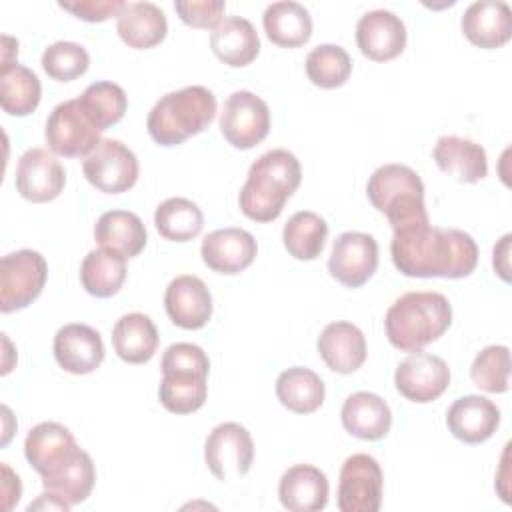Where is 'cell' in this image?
<instances>
[{
  "label": "cell",
  "mask_w": 512,
  "mask_h": 512,
  "mask_svg": "<svg viewBox=\"0 0 512 512\" xmlns=\"http://www.w3.org/2000/svg\"><path fill=\"white\" fill-rule=\"evenodd\" d=\"M390 254L394 266L412 278H464L478 264V246L468 232L430 222L394 230Z\"/></svg>",
  "instance_id": "cell-1"
},
{
  "label": "cell",
  "mask_w": 512,
  "mask_h": 512,
  "mask_svg": "<svg viewBox=\"0 0 512 512\" xmlns=\"http://www.w3.org/2000/svg\"><path fill=\"white\" fill-rule=\"evenodd\" d=\"M302 180L298 158L284 148L264 152L248 170L240 190L238 204L246 218L254 222L276 220L286 200L296 192Z\"/></svg>",
  "instance_id": "cell-2"
},
{
  "label": "cell",
  "mask_w": 512,
  "mask_h": 512,
  "mask_svg": "<svg viewBox=\"0 0 512 512\" xmlns=\"http://www.w3.org/2000/svg\"><path fill=\"white\" fill-rule=\"evenodd\" d=\"M452 324L450 300L432 290L406 292L392 302L384 316L390 344L402 352H420L438 340Z\"/></svg>",
  "instance_id": "cell-3"
},
{
  "label": "cell",
  "mask_w": 512,
  "mask_h": 512,
  "mask_svg": "<svg viewBox=\"0 0 512 512\" xmlns=\"http://www.w3.org/2000/svg\"><path fill=\"white\" fill-rule=\"evenodd\" d=\"M216 116V96L206 86L194 84L164 94L150 110L146 128L160 146H176L200 134Z\"/></svg>",
  "instance_id": "cell-4"
},
{
  "label": "cell",
  "mask_w": 512,
  "mask_h": 512,
  "mask_svg": "<svg viewBox=\"0 0 512 512\" xmlns=\"http://www.w3.org/2000/svg\"><path fill=\"white\" fill-rule=\"evenodd\" d=\"M162 382L158 396L172 414H192L204 406L208 394L210 360L192 342H174L162 354Z\"/></svg>",
  "instance_id": "cell-5"
},
{
  "label": "cell",
  "mask_w": 512,
  "mask_h": 512,
  "mask_svg": "<svg viewBox=\"0 0 512 512\" xmlns=\"http://www.w3.org/2000/svg\"><path fill=\"white\" fill-rule=\"evenodd\" d=\"M366 194L372 206L384 214L392 230L430 222L424 206L422 178L404 164L378 166L366 184Z\"/></svg>",
  "instance_id": "cell-6"
},
{
  "label": "cell",
  "mask_w": 512,
  "mask_h": 512,
  "mask_svg": "<svg viewBox=\"0 0 512 512\" xmlns=\"http://www.w3.org/2000/svg\"><path fill=\"white\" fill-rule=\"evenodd\" d=\"M100 134L102 130L82 108L78 98L56 104L48 114L44 128L48 148L66 158L88 156L102 140Z\"/></svg>",
  "instance_id": "cell-7"
},
{
  "label": "cell",
  "mask_w": 512,
  "mask_h": 512,
  "mask_svg": "<svg viewBox=\"0 0 512 512\" xmlns=\"http://www.w3.org/2000/svg\"><path fill=\"white\" fill-rule=\"evenodd\" d=\"M48 264L36 250L22 248L0 260V310H22L36 300L46 284Z\"/></svg>",
  "instance_id": "cell-8"
},
{
  "label": "cell",
  "mask_w": 512,
  "mask_h": 512,
  "mask_svg": "<svg viewBox=\"0 0 512 512\" xmlns=\"http://www.w3.org/2000/svg\"><path fill=\"white\" fill-rule=\"evenodd\" d=\"M82 172L100 192L120 194L136 184L140 166L136 154L124 142L102 138L96 148L84 156Z\"/></svg>",
  "instance_id": "cell-9"
},
{
  "label": "cell",
  "mask_w": 512,
  "mask_h": 512,
  "mask_svg": "<svg viewBox=\"0 0 512 512\" xmlns=\"http://www.w3.org/2000/svg\"><path fill=\"white\" fill-rule=\"evenodd\" d=\"M222 136L238 150L260 144L270 132V108L250 90H236L224 100L220 112Z\"/></svg>",
  "instance_id": "cell-10"
},
{
  "label": "cell",
  "mask_w": 512,
  "mask_h": 512,
  "mask_svg": "<svg viewBox=\"0 0 512 512\" xmlns=\"http://www.w3.org/2000/svg\"><path fill=\"white\" fill-rule=\"evenodd\" d=\"M204 460L220 482L242 478L254 462L250 432L238 422H222L212 428L204 444Z\"/></svg>",
  "instance_id": "cell-11"
},
{
  "label": "cell",
  "mask_w": 512,
  "mask_h": 512,
  "mask_svg": "<svg viewBox=\"0 0 512 512\" xmlns=\"http://www.w3.org/2000/svg\"><path fill=\"white\" fill-rule=\"evenodd\" d=\"M384 476L378 460L370 454H352L344 460L338 478L336 504L342 512H378Z\"/></svg>",
  "instance_id": "cell-12"
},
{
  "label": "cell",
  "mask_w": 512,
  "mask_h": 512,
  "mask_svg": "<svg viewBox=\"0 0 512 512\" xmlns=\"http://www.w3.org/2000/svg\"><path fill=\"white\" fill-rule=\"evenodd\" d=\"M394 384L406 400L426 404L446 392L450 386V368L440 356L412 352L396 366Z\"/></svg>",
  "instance_id": "cell-13"
},
{
  "label": "cell",
  "mask_w": 512,
  "mask_h": 512,
  "mask_svg": "<svg viewBox=\"0 0 512 512\" xmlns=\"http://www.w3.org/2000/svg\"><path fill=\"white\" fill-rule=\"evenodd\" d=\"M378 266V242L366 232H342L328 258L332 278L348 288L366 284Z\"/></svg>",
  "instance_id": "cell-14"
},
{
  "label": "cell",
  "mask_w": 512,
  "mask_h": 512,
  "mask_svg": "<svg viewBox=\"0 0 512 512\" xmlns=\"http://www.w3.org/2000/svg\"><path fill=\"white\" fill-rule=\"evenodd\" d=\"M66 172L60 160L44 148L26 150L16 164V190L22 198L42 204L60 196Z\"/></svg>",
  "instance_id": "cell-15"
},
{
  "label": "cell",
  "mask_w": 512,
  "mask_h": 512,
  "mask_svg": "<svg viewBox=\"0 0 512 512\" xmlns=\"http://www.w3.org/2000/svg\"><path fill=\"white\" fill-rule=\"evenodd\" d=\"M356 44L374 62L392 60L406 48V26L390 10H368L356 22Z\"/></svg>",
  "instance_id": "cell-16"
},
{
  "label": "cell",
  "mask_w": 512,
  "mask_h": 512,
  "mask_svg": "<svg viewBox=\"0 0 512 512\" xmlns=\"http://www.w3.org/2000/svg\"><path fill=\"white\" fill-rule=\"evenodd\" d=\"M164 308L176 326L198 330L212 316V294L198 276L180 274L166 286Z\"/></svg>",
  "instance_id": "cell-17"
},
{
  "label": "cell",
  "mask_w": 512,
  "mask_h": 512,
  "mask_svg": "<svg viewBox=\"0 0 512 512\" xmlns=\"http://www.w3.org/2000/svg\"><path fill=\"white\" fill-rule=\"evenodd\" d=\"M258 252L254 236L244 228H218L204 236L202 262L220 274H238L248 268Z\"/></svg>",
  "instance_id": "cell-18"
},
{
  "label": "cell",
  "mask_w": 512,
  "mask_h": 512,
  "mask_svg": "<svg viewBox=\"0 0 512 512\" xmlns=\"http://www.w3.org/2000/svg\"><path fill=\"white\" fill-rule=\"evenodd\" d=\"M54 358L70 374L94 372L104 360L102 336L88 324H64L54 334Z\"/></svg>",
  "instance_id": "cell-19"
},
{
  "label": "cell",
  "mask_w": 512,
  "mask_h": 512,
  "mask_svg": "<svg viewBox=\"0 0 512 512\" xmlns=\"http://www.w3.org/2000/svg\"><path fill=\"white\" fill-rule=\"evenodd\" d=\"M500 424L498 406L480 394H468L452 402L446 412V426L454 438L466 444L486 442Z\"/></svg>",
  "instance_id": "cell-20"
},
{
  "label": "cell",
  "mask_w": 512,
  "mask_h": 512,
  "mask_svg": "<svg viewBox=\"0 0 512 512\" xmlns=\"http://www.w3.org/2000/svg\"><path fill=\"white\" fill-rule=\"evenodd\" d=\"M76 448L72 432L58 422L36 424L24 440V456L42 478L68 462Z\"/></svg>",
  "instance_id": "cell-21"
},
{
  "label": "cell",
  "mask_w": 512,
  "mask_h": 512,
  "mask_svg": "<svg viewBox=\"0 0 512 512\" xmlns=\"http://www.w3.org/2000/svg\"><path fill=\"white\" fill-rule=\"evenodd\" d=\"M316 348L326 366L338 374H352L366 360V338L356 324L346 320L326 324Z\"/></svg>",
  "instance_id": "cell-22"
},
{
  "label": "cell",
  "mask_w": 512,
  "mask_h": 512,
  "mask_svg": "<svg viewBox=\"0 0 512 512\" xmlns=\"http://www.w3.org/2000/svg\"><path fill=\"white\" fill-rule=\"evenodd\" d=\"M464 36L480 48H498L512 36V10L502 0H476L460 20Z\"/></svg>",
  "instance_id": "cell-23"
},
{
  "label": "cell",
  "mask_w": 512,
  "mask_h": 512,
  "mask_svg": "<svg viewBox=\"0 0 512 512\" xmlns=\"http://www.w3.org/2000/svg\"><path fill=\"white\" fill-rule=\"evenodd\" d=\"M326 474L312 464L290 466L278 484V498L290 512H318L328 504Z\"/></svg>",
  "instance_id": "cell-24"
},
{
  "label": "cell",
  "mask_w": 512,
  "mask_h": 512,
  "mask_svg": "<svg viewBox=\"0 0 512 512\" xmlns=\"http://www.w3.org/2000/svg\"><path fill=\"white\" fill-rule=\"evenodd\" d=\"M432 158L444 174L456 178L458 182L474 184L488 174L486 150L470 138L456 134L440 136L434 144Z\"/></svg>",
  "instance_id": "cell-25"
},
{
  "label": "cell",
  "mask_w": 512,
  "mask_h": 512,
  "mask_svg": "<svg viewBox=\"0 0 512 512\" xmlns=\"http://www.w3.org/2000/svg\"><path fill=\"white\" fill-rule=\"evenodd\" d=\"M340 420L348 434L360 440H380L390 432L392 412L382 396L360 390L344 400Z\"/></svg>",
  "instance_id": "cell-26"
},
{
  "label": "cell",
  "mask_w": 512,
  "mask_h": 512,
  "mask_svg": "<svg viewBox=\"0 0 512 512\" xmlns=\"http://www.w3.org/2000/svg\"><path fill=\"white\" fill-rule=\"evenodd\" d=\"M116 30L130 48H152L168 32L166 14L154 2H128L116 16Z\"/></svg>",
  "instance_id": "cell-27"
},
{
  "label": "cell",
  "mask_w": 512,
  "mask_h": 512,
  "mask_svg": "<svg viewBox=\"0 0 512 512\" xmlns=\"http://www.w3.org/2000/svg\"><path fill=\"white\" fill-rule=\"evenodd\" d=\"M210 48L224 64L240 68L260 52V38L254 24L244 16H226L210 34Z\"/></svg>",
  "instance_id": "cell-28"
},
{
  "label": "cell",
  "mask_w": 512,
  "mask_h": 512,
  "mask_svg": "<svg viewBox=\"0 0 512 512\" xmlns=\"http://www.w3.org/2000/svg\"><path fill=\"white\" fill-rule=\"evenodd\" d=\"M94 238L102 248H110L124 258L138 256L146 246V228L138 214L128 210H108L94 226Z\"/></svg>",
  "instance_id": "cell-29"
},
{
  "label": "cell",
  "mask_w": 512,
  "mask_h": 512,
  "mask_svg": "<svg viewBox=\"0 0 512 512\" xmlns=\"http://www.w3.org/2000/svg\"><path fill=\"white\" fill-rule=\"evenodd\" d=\"M112 346L124 362L144 364L158 348L156 324L142 312L124 314L112 328Z\"/></svg>",
  "instance_id": "cell-30"
},
{
  "label": "cell",
  "mask_w": 512,
  "mask_h": 512,
  "mask_svg": "<svg viewBox=\"0 0 512 512\" xmlns=\"http://www.w3.org/2000/svg\"><path fill=\"white\" fill-rule=\"evenodd\" d=\"M262 24L270 42L284 48L302 46L312 36V16L308 8L294 0L268 4L262 14Z\"/></svg>",
  "instance_id": "cell-31"
},
{
  "label": "cell",
  "mask_w": 512,
  "mask_h": 512,
  "mask_svg": "<svg viewBox=\"0 0 512 512\" xmlns=\"http://www.w3.org/2000/svg\"><path fill=\"white\" fill-rule=\"evenodd\" d=\"M96 482V468L90 454L84 448H76L68 462H64L58 470L42 478L44 490L64 498L70 506L84 502Z\"/></svg>",
  "instance_id": "cell-32"
},
{
  "label": "cell",
  "mask_w": 512,
  "mask_h": 512,
  "mask_svg": "<svg viewBox=\"0 0 512 512\" xmlns=\"http://www.w3.org/2000/svg\"><path fill=\"white\" fill-rule=\"evenodd\" d=\"M126 280V258L110 248L90 250L80 264V282L96 298L114 296Z\"/></svg>",
  "instance_id": "cell-33"
},
{
  "label": "cell",
  "mask_w": 512,
  "mask_h": 512,
  "mask_svg": "<svg viewBox=\"0 0 512 512\" xmlns=\"http://www.w3.org/2000/svg\"><path fill=\"white\" fill-rule=\"evenodd\" d=\"M324 382L322 378L304 366H292L278 374L276 396L280 404L296 414L316 412L324 402Z\"/></svg>",
  "instance_id": "cell-34"
},
{
  "label": "cell",
  "mask_w": 512,
  "mask_h": 512,
  "mask_svg": "<svg viewBox=\"0 0 512 512\" xmlns=\"http://www.w3.org/2000/svg\"><path fill=\"white\" fill-rule=\"evenodd\" d=\"M42 98V84L30 68L14 62L0 68V104L10 116H28Z\"/></svg>",
  "instance_id": "cell-35"
},
{
  "label": "cell",
  "mask_w": 512,
  "mask_h": 512,
  "mask_svg": "<svg viewBox=\"0 0 512 512\" xmlns=\"http://www.w3.org/2000/svg\"><path fill=\"white\" fill-rule=\"evenodd\" d=\"M328 236L326 220L310 210H300L288 218L282 230L284 248L296 260H314L320 256Z\"/></svg>",
  "instance_id": "cell-36"
},
{
  "label": "cell",
  "mask_w": 512,
  "mask_h": 512,
  "mask_svg": "<svg viewBox=\"0 0 512 512\" xmlns=\"http://www.w3.org/2000/svg\"><path fill=\"white\" fill-rule=\"evenodd\" d=\"M154 226L166 240L188 242L202 232L204 214L196 202L176 196L158 204Z\"/></svg>",
  "instance_id": "cell-37"
},
{
  "label": "cell",
  "mask_w": 512,
  "mask_h": 512,
  "mask_svg": "<svg viewBox=\"0 0 512 512\" xmlns=\"http://www.w3.org/2000/svg\"><path fill=\"white\" fill-rule=\"evenodd\" d=\"M304 66L310 82L328 90L342 86L352 72L350 54L338 44H318L308 52Z\"/></svg>",
  "instance_id": "cell-38"
},
{
  "label": "cell",
  "mask_w": 512,
  "mask_h": 512,
  "mask_svg": "<svg viewBox=\"0 0 512 512\" xmlns=\"http://www.w3.org/2000/svg\"><path fill=\"white\" fill-rule=\"evenodd\" d=\"M78 102L100 130L120 122L128 108V98L122 86L108 80H98L86 86V90L78 96Z\"/></svg>",
  "instance_id": "cell-39"
},
{
  "label": "cell",
  "mask_w": 512,
  "mask_h": 512,
  "mask_svg": "<svg viewBox=\"0 0 512 512\" xmlns=\"http://www.w3.org/2000/svg\"><path fill=\"white\" fill-rule=\"evenodd\" d=\"M472 382L492 394L508 392L510 388V350L504 344H492L482 348L472 366H470Z\"/></svg>",
  "instance_id": "cell-40"
},
{
  "label": "cell",
  "mask_w": 512,
  "mask_h": 512,
  "mask_svg": "<svg viewBox=\"0 0 512 512\" xmlns=\"http://www.w3.org/2000/svg\"><path fill=\"white\" fill-rule=\"evenodd\" d=\"M90 66V54L84 46L70 40H58L44 48L42 68L44 72L58 82H70L82 76Z\"/></svg>",
  "instance_id": "cell-41"
},
{
  "label": "cell",
  "mask_w": 512,
  "mask_h": 512,
  "mask_svg": "<svg viewBox=\"0 0 512 512\" xmlns=\"http://www.w3.org/2000/svg\"><path fill=\"white\" fill-rule=\"evenodd\" d=\"M226 4L222 0H176L174 10L194 28H216L222 22Z\"/></svg>",
  "instance_id": "cell-42"
},
{
  "label": "cell",
  "mask_w": 512,
  "mask_h": 512,
  "mask_svg": "<svg viewBox=\"0 0 512 512\" xmlns=\"http://www.w3.org/2000/svg\"><path fill=\"white\" fill-rule=\"evenodd\" d=\"M126 2L122 0H60L58 6L72 12L86 22H104L110 16H118Z\"/></svg>",
  "instance_id": "cell-43"
},
{
  "label": "cell",
  "mask_w": 512,
  "mask_h": 512,
  "mask_svg": "<svg viewBox=\"0 0 512 512\" xmlns=\"http://www.w3.org/2000/svg\"><path fill=\"white\" fill-rule=\"evenodd\" d=\"M22 494V484L18 474H14L10 470V466L6 462H2V508L8 512L14 508V504H18Z\"/></svg>",
  "instance_id": "cell-44"
},
{
  "label": "cell",
  "mask_w": 512,
  "mask_h": 512,
  "mask_svg": "<svg viewBox=\"0 0 512 512\" xmlns=\"http://www.w3.org/2000/svg\"><path fill=\"white\" fill-rule=\"evenodd\" d=\"M510 240L512 236L510 234H504L500 238V242L494 246V252H492V264H494V270L498 272V276L502 280H510V262H508V256H510Z\"/></svg>",
  "instance_id": "cell-45"
},
{
  "label": "cell",
  "mask_w": 512,
  "mask_h": 512,
  "mask_svg": "<svg viewBox=\"0 0 512 512\" xmlns=\"http://www.w3.org/2000/svg\"><path fill=\"white\" fill-rule=\"evenodd\" d=\"M44 508H54V510H70V504L64 500V498H60V496H56V494H52V492H44V494H40V498L36 500V502H32L30 506H28V510L32 512V510H44Z\"/></svg>",
  "instance_id": "cell-46"
},
{
  "label": "cell",
  "mask_w": 512,
  "mask_h": 512,
  "mask_svg": "<svg viewBox=\"0 0 512 512\" xmlns=\"http://www.w3.org/2000/svg\"><path fill=\"white\" fill-rule=\"evenodd\" d=\"M10 54L18 56V40H14V38H10V36L4 34V36H2V66L16 62Z\"/></svg>",
  "instance_id": "cell-47"
}]
</instances>
